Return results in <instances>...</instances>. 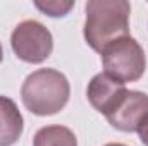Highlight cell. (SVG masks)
Returning <instances> with one entry per match:
<instances>
[{
  "label": "cell",
  "instance_id": "cell-12",
  "mask_svg": "<svg viewBox=\"0 0 148 146\" xmlns=\"http://www.w3.org/2000/svg\"><path fill=\"white\" fill-rule=\"evenodd\" d=\"M2 59H3V50H2V45H0V64H2Z\"/></svg>",
  "mask_w": 148,
  "mask_h": 146
},
{
  "label": "cell",
  "instance_id": "cell-4",
  "mask_svg": "<svg viewBox=\"0 0 148 146\" xmlns=\"http://www.w3.org/2000/svg\"><path fill=\"white\" fill-rule=\"evenodd\" d=\"M10 45L19 60L28 64H41L52 55L53 36L41 23L28 19L14 28Z\"/></svg>",
  "mask_w": 148,
  "mask_h": 146
},
{
  "label": "cell",
  "instance_id": "cell-11",
  "mask_svg": "<svg viewBox=\"0 0 148 146\" xmlns=\"http://www.w3.org/2000/svg\"><path fill=\"white\" fill-rule=\"evenodd\" d=\"M105 146H126V145H122V143H109V145H105Z\"/></svg>",
  "mask_w": 148,
  "mask_h": 146
},
{
  "label": "cell",
  "instance_id": "cell-2",
  "mask_svg": "<svg viewBox=\"0 0 148 146\" xmlns=\"http://www.w3.org/2000/svg\"><path fill=\"white\" fill-rule=\"evenodd\" d=\"M71 86L57 69H38L23 83L21 98L24 107L35 115H55L69 102Z\"/></svg>",
  "mask_w": 148,
  "mask_h": 146
},
{
  "label": "cell",
  "instance_id": "cell-10",
  "mask_svg": "<svg viewBox=\"0 0 148 146\" xmlns=\"http://www.w3.org/2000/svg\"><path fill=\"white\" fill-rule=\"evenodd\" d=\"M138 136H140V141L145 146H148V117H147V120L141 124V127L138 129Z\"/></svg>",
  "mask_w": 148,
  "mask_h": 146
},
{
  "label": "cell",
  "instance_id": "cell-1",
  "mask_svg": "<svg viewBox=\"0 0 148 146\" xmlns=\"http://www.w3.org/2000/svg\"><path fill=\"white\" fill-rule=\"evenodd\" d=\"M83 35L86 43L102 53L110 43L129 36L131 3L126 0H88Z\"/></svg>",
  "mask_w": 148,
  "mask_h": 146
},
{
  "label": "cell",
  "instance_id": "cell-8",
  "mask_svg": "<svg viewBox=\"0 0 148 146\" xmlns=\"http://www.w3.org/2000/svg\"><path fill=\"white\" fill-rule=\"evenodd\" d=\"M33 146H77V139L69 127L47 126L36 131Z\"/></svg>",
  "mask_w": 148,
  "mask_h": 146
},
{
  "label": "cell",
  "instance_id": "cell-6",
  "mask_svg": "<svg viewBox=\"0 0 148 146\" xmlns=\"http://www.w3.org/2000/svg\"><path fill=\"white\" fill-rule=\"evenodd\" d=\"M148 117V95L141 91H127L121 105L107 115L112 127L122 132H138Z\"/></svg>",
  "mask_w": 148,
  "mask_h": 146
},
{
  "label": "cell",
  "instance_id": "cell-9",
  "mask_svg": "<svg viewBox=\"0 0 148 146\" xmlns=\"http://www.w3.org/2000/svg\"><path fill=\"white\" fill-rule=\"evenodd\" d=\"M35 7L40 9L43 14L50 16V17H64L71 9L74 7V2H59V0H52V2H35Z\"/></svg>",
  "mask_w": 148,
  "mask_h": 146
},
{
  "label": "cell",
  "instance_id": "cell-5",
  "mask_svg": "<svg viewBox=\"0 0 148 146\" xmlns=\"http://www.w3.org/2000/svg\"><path fill=\"white\" fill-rule=\"evenodd\" d=\"M127 91L129 89L126 88L124 83L110 77L109 74L100 72L93 76L91 81L88 83L86 96L93 108L107 117L121 105Z\"/></svg>",
  "mask_w": 148,
  "mask_h": 146
},
{
  "label": "cell",
  "instance_id": "cell-3",
  "mask_svg": "<svg viewBox=\"0 0 148 146\" xmlns=\"http://www.w3.org/2000/svg\"><path fill=\"white\" fill-rule=\"evenodd\" d=\"M100 55L105 74L124 84L134 83L145 74L147 57L141 45L133 36H124L110 43Z\"/></svg>",
  "mask_w": 148,
  "mask_h": 146
},
{
  "label": "cell",
  "instance_id": "cell-7",
  "mask_svg": "<svg viewBox=\"0 0 148 146\" xmlns=\"http://www.w3.org/2000/svg\"><path fill=\"white\" fill-rule=\"evenodd\" d=\"M24 122L17 105L0 95V146L16 145L23 134Z\"/></svg>",
  "mask_w": 148,
  "mask_h": 146
}]
</instances>
